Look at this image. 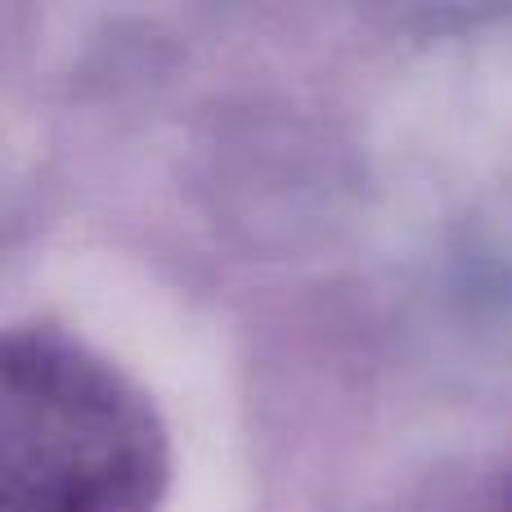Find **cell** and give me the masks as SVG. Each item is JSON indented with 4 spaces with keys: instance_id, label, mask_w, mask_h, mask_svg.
<instances>
[{
    "instance_id": "1",
    "label": "cell",
    "mask_w": 512,
    "mask_h": 512,
    "mask_svg": "<svg viewBox=\"0 0 512 512\" xmlns=\"http://www.w3.org/2000/svg\"><path fill=\"white\" fill-rule=\"evenodd\" d=\"M171 436L149 391L59 324L0 342V512H158Z\"/></svg>"
}]
</instances>
